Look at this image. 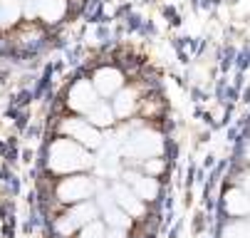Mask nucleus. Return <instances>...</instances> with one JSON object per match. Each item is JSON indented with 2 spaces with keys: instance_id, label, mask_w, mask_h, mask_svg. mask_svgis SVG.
<instances>
[{
  "instance_id": "obj_3",
  "label": "nucleus",
  "mask_w": 250,
  "mask_h": 238,
  "mask_svg": "<svg viewBox=\"0 0 250 238\" xmlns=\"http://www.w3.org/2000/svg\"><path fill=\"white\" fill-rule=\"evenodd\" d=\"M99 102V94L94 92L89 80H77L72 87H69L67 94V107L72 114H87L94 105Z\"/></svg>"
},
{
  "instance_id": "obj_6",
  "label": "nucleus",
  "mask_w": 250,
  "mask_h": 238,
  "mask_svg": "<svg viewBox=\"0 0 250 238\" xmlns=\"http://www.w3.org/2000/svg\"><path fill=\"white\" fill-rule=\"evenodd\" d=\"M89 124H94L97 129H109V127H114L117 124V117H114V109H112V105L109 102H97V105L87 112V114H82Z\"/></svg>"
},
{
  "instance_id": "obj_1",
  "label": "nucleus",
  "mask_w": 250,
  "mask_h": 238,
  "mask_svg": "<svg viewBox=\"0 0 250 238\" xmlns=\"http://www.w3.org/2000/svg\"><path fill=\"white\" fill-rule=\"evenodd\" d=\"M57 137H67L77 142L80 147H84L87 151H94L102 139H104V129H97L94 124H89L82 114H69V117H60L57 119Z\"/></svg>"
},
{
  "instance_id": "obj_4",
  "label": "nucleus",
  "mask_w": 250,
  "mask_h": 238,
  "mask_svg": "<svg viewBox=\"0 0 250 238\" xmlns=\"http://www.w3.org/2000/svg\"><path fill=\"white\" fill-rule=\"evenodd\" d=\"M92 87L97 94L102 97H114L122 87H124V75L117 70V67H102V70L94 72Z\"/></svg>"
},
{
  "instance_id": "obj_7",
  "label": "nucleus",
  "mask_w": 250,
  "mask_h": 238,
  "mask_svg": "<svg viewBox=\"0 0 250 238\" xmlns=\"http://www.w3.org/2000/svg\"><path fill=\"white\" fill-rule=\"evenodd\" d=\"M22 15L20 0H0V27H10Z\"/></svg>"
},
{
  "instance_id": "obj_5",
  "label": "nucleus",
  "mask_w": 250,
  "mask_h": 238,
  "mask_svg": "<svg viewBox=\"0 0 250 238\" xmlns=\"http://www.w3.org/2000/svg\"><path fill=\"white\" fill-rule=\"evenodd\" d=\"M139 94H136V89L134 87H122L117 94H114V99H112V109H114V117L117 119H122V122H126V119H131L136 112H139Z\"/></svg>"
},
{
  "instance_id": "obj_2",
  "label": "nucleus",
  "mask_w": 250,
  "mask_h": 238,
  "mask_svg": "<svg viewBox=\"0 0 250 238\" xmlns=\"http://www.w3.org/2000/svg\"><path fill=\"white\" fill-rule=\"evenodd\" d=\"M20 5L30 20L42 22H60L67 13V0H20Z\"/></svg>"
}]
</instances>
